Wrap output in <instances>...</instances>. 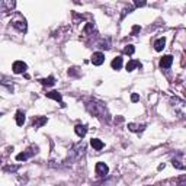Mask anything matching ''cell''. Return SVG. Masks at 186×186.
<instances>
[{"mask_svg": "<svg viewBox=\"0 0 186 186\" xmlns=\"http://www.w3.org/2000/svg\"><path fill=\"white\" fill-rule=\"evenodd\" d=\"M86 108H87V110L90 112V114L96 115V116L99 118H105L103 115H108L106 114V109H105V105H102V103H96V102H89L87 105H86Z\"/></svg>", "mask_w": 186, "mask_h": 186, "instance_id": "6da1fadb", "label": "cell"}, {"mask_svg": "<svg viewBox=\"0 0 186 186\" xmlns=\"http://www.w3.org/2000/svg\"><path fill=\"white\" fill-rule=\"evenodd\" d=\"M86 151V145L83 143H79L76 144L74 147L70 150V154H69V160L70 161H74V160H79L80 157L83 156V153Z\"/></svg>", "mask_w": 186, "mask_h": 186, "instance_id": "7a4b0ae2", "label": "cell"}, {"mask_svg": "<svg viewBox=\"0 0 186 186\" xmlns=\"http://www.w3.org/2000/svg\"><path fill=\"white\" fill-rule=\"evenodd\" d=\"M10 23L13 25V28H16V29L19 31V32H26V29H28L26 20H25V18H23V16H20L19 13H18V15H15V18L12 19Z\"/></svg>", "mask_w": 186, "mask_h": 186, "instance_id": "3957f363", "label": "cell"}, {"mask_svg": "<svg viewBox=\"0 0 186 186\" xmlns=\"http://www.w3.org/2000/svg\"><path fill=\"white\" fill-rule=\"evenodd\" d=\"M37 153H38V147H37V145H32L29 150H26V151L18 154V156H16V160H18V161H25V160H28L29 157H32L34 154H37Z\"/></svg>", "mask_w": 186, "mask_h": 186, "instance_id": "277c9868", "label": "cell"}, {"mask_svg": "<svg viewBox=\"0 0 186 186\" xmlns=\"http://www.w3.org/2000/svg\"><path fill=\"white\" fill-rule=\"evenodd\" d=\"M16 6V2L12 0H0V12H10Z\"/></svg>", "mask_w": 186, "mask_h": 186, "instance_id": "5b68a950", "label": "cell"}, {"mask_svg": "<svg viewBox=\"0 0 186 186\" xmlns=\"http://www.w3.org/2000/svg\"><path fill=\"white\" fill-rule=\"evenodd\" d=\"M28 69L26 63H23V61H15L13 63V73L15 74H22V73H25Z\"/></svg>", "mask_w": 186, "mask_h": 186, "instance_id": "8992f818", "label": "cell"}, {"mask_svg": "<svg viewBox=\"0 0 186 186\" xmlns=\"http://www.w3.org/2000/svg\"><path fill=\"white\" fill-rule=\"evenodd\" d=\"M108 172H109V167L103 163V161L96 163V175H98V176H106Z\"/></svg>", "mask_w": 186, "mask_h": 186, "instance_id": "52a82bcc", "label": "cell"}, {"mask_svg": "<svg viewBox=\"0 0 186 186\" xmlns=\"http://www.w3.org/2000/svg\"><path fill=\"white\" fill-rule=\"evenodd\" d=\"M103 61H105V54L93 53V55H92V63H93V65H102Z\"/></svg>", "mask_w": 186, "mask_h": 186, "instance_id": "ba28073f", "label": "cell"}, {"mask_svg": "<svg viewBox=\"0 0 186 186\" xmlns=\"http://www.w3.org/2000/svg\"><path fill=\"white\" fill-rule=\"evenodd\" d=\"M47 98H49V99H54V100H57L58 103H60L61 106L64 108L65 106V103L63 102V96H61V93H58V92H55V90H53V92H48L47 93Z\"/></svg>", "mask_w": 186, "mask_h": 186, "instance_id": "9c48e42d", "label": "cell"}, {"mask_svg": "<svg viewBox=\"0 0 186 186\" xmlns=\"http://www.w3.org/2000/svg\"><path fill=\"white\" fill-rule=\"evenodd\" d=\"M47 121H48V119H47L45 116H35L34 118V122H32V127H34L35 129L41 128L42 125H45V124H47Z\"/></svg>", "mask_w": 186, "mask_h": 186, "instance_id": "30bf717a", "label": "cell"}, {"mask_svg": "<svg viewBox=\"0 0 186 186\" xmlns=\"http://www.w3.org/2000/svg\"><path fill=\"white\" fill-rule=\"evenodd\" d=\"M172 63H173V57L172 55H166V57H163L160 60V67L161 69H169L172 65Z\"/></svg>", "mask_w": 186, "mask_h": 186, "instance_id": "8fae6325", "label": "cell"}, {"mask_svg": "<svg viewBox=\"0 0 186 186\" xmlns=\"http://www.w3.org/2000/svg\"><path fill=\"white\" fill-rule=\"evenodd\" d=\"M74 132H76L80 138H83L84 135L87 134V127H86V125H82V124H79V125L74 127Z\"/></svg>", "mask_w": 186, "mask_h": 186, "instance_id": "7c38bea8", "label": "cell"}, {"mask_svg": "<svg viewBox=\"0 0 186 186\" xmlns=\"http://www.w3.org/2000/svg\"><path fill=\"white\" fill-rule=\"evenodd\" d=\"M90 145H92L93 148H95L96 151H100V150H102V148L105 147V144H103V143H102L100 140H99V138H93V140L90 141Z\"/></svg>", "mask_w": 186, "mask_h": 186, "instance_id": "4fadbf2b", "label": "cell"}, {"mask_svg": "<svg viewBox=\"0 0 186 186\" xmlns=\"http://www.w3.org/2000/svg\"><path fill=\"white\" fill-rule=\"evenodd\" d=\"M135 67H140V69H141V63H140V61H137V60H129L128 64H127V71L131 73L134 69H135Z\"/></svg>", "mask_w": 186, "mask_h": 186, "instance_id": "5bb4252c", "label": "cell"}, {"mask_svg": "<svg viewBox=\"0 0 186 186\" xmlns=\"http://www.w3.org/2000/svg\"><path fill=\"white\" fill-rule=\"evenodd\" d=\"M25 112H22V110H18L16 112V124H18V127H22L23 124H25Z\"/></svg>", "mask_w": 186, "mask_h": 186, "instance_id": "9a60e30c", "label": "cell"}, {"mask_svg": "<svg viewBox=\"0 0 186 186\" xmlns=\"http://www.w3.org/2000/svg\"><path fill=\"white\" fill-rule=\"evenodd\" d=\"M164 45H166V39H164V38H159L156 42H154V49L160 53V51H163Z\"/></svg>", "mask_w": 186, "mask_h": 186, "instance_id": "2e32d148", "label": "cell"}, {"mask_svg": "<svg viewBox=\"0 0 186 186\" xmlns=\"http://www.w3.org/2000/svg\"><path fill=\"white\" fill-rule=\"evenodd\" d=\"M110 65H112V69H114V70H121V67H122V57H115L114 60H112V63H110Z\"/></svg>", "mask_w": 186, "mask_h": 186, "instance_id": "e0dca14e", "label": "cell"}, {"mask_svg": "<svg viewBox=\"0 0 186 186\" xmlns=\"http://www.w3.org/2000/svg\"><path fill=\"white\" fill-rule=\"evenodd\" d=\"M39 82H41V84H44V86H53V84L55 83V79H54V76H49V77H47V79L39 80Z\"/></svg>", "mask_w": 186, "mask_h": 186, "instance_id": "ac0fdd59", "label": "cell"}, {"mask_svg": "<svg viewBox=\"0 0 186 186\" xmlns=\"http://www.w3.org/2000/svg\"><path fill=\"white\" fill-rule=\"evenodd\" d=\"M145 128V125H135V124H128V129L132 131V132H138V131H143Z\"/></svg>", "mask_w": 186, "mask_h": 186, "instance_id": "d6986e66", "label": "cell"}, {"mask_svg": "<svg viewBox=\"0 0 186 186\" xmlns=\"http://www.w3.org/2000/svg\"><path fill=\"white\" fill-rule=\"evenodd\" d=\"M172 163H173V166H175L176 169H180V170H183V169H185V164H182V161H180V160H178V159H173V160H172Z\"/></svg>", "mask_w": 186, "mask_h": 186, "instance_id": "ffe728a7", "label": "cell"}, {"mask_svg": "<svg viewBox=\"0 0 186 186\" xmlns=\"http://www.w3.org/2000/svg\"><path fill=\"white\" fill-rule=\"evenodd\" d=\"M124 53H125L127 55H132V54L135 53V48H134V45H127L125 48H124Z\"/></svg>", "mask_w": 186, "mask_h": 186, "instance_id": "44dd1931", "label": "cell"}, {"mask_svg": "<svg viewBox=\"0 0 186 186\" xmlns=\"http://www.w3.org/2000/svg\"><path fill=\"white\" fill-rule=\"evenodd\" d=\"M92 28H93V23H87V25H86V28H84V35H87L89 32L92 31Z\"/></svg>", "mask_w": 186, "mask_h": 186, "instance_id": "7402d4cb", "label": "cell"}, {"mask_svg": "<svg viewBox=\"0 0 186 186\" xmlns=\"http://www.w3.org/2000/svg\"><path fill=\"white\" fill-rule=\"evenodd\" d=\"M138 99H140V96H138L137 93H132V95H131V100H132V102H138Z\"/></svg>", "mask_w": 186, "mask_h": 186, "instance_id": "603a6c76", "label": "cell"}, {"mask_svg": "<svg viewBox=\"0 0 186 186\" xmlns=\"http://www.w3.org/2000/svg\"><path fill=\"white\" fill-rule=\"evenodd\" d=\"M138 31H141V26H134L132 28V35H135Z\"/></svg>", "mask_w": 186, "mask_h": 186, "instance_id": "cb8c5ba5", "label": "cell"}, {"mask_svg": "<svg viewBox=\"0 0 186 186\" xmlns=\"http://www.w3.org/2000/svg\"><path fill=\"white\" fill-rule=\"evenodd\" d=\"M135 6H137V8H141V6H145V2H135Z\"/></svg>", "mask_w": 186, "mask_h": 186, "instance_id": "d4e9b609", "label": "cell"}, {"mask_svg": "<svg viewBox=\"0 0 186 186\" xmlns=\"http://www.w3.org/2000/svg\"><path fill=\"white\" fill-rule=\"evenodd\" d=\"M6 170H10V172H15V170H18V166H10V167H8Z\"/></svg>", "mask_w": 186, "mask_h": 186, "instance_id": "484cf974", "label": "cell"}, {"mask_svg": "<svg viewBox=\"0 0 186 186\" xmlns=\"http://www.w3.org/2000/svg\"><path fill=\"white\" fill-rule=\"evenodd\" d=\"M183 180H185V178L180 179V183H179V186H185V183H183Z\"/></svg>", "mask_w": 186, "mask_h": 186, "instance_id": "4316f807", "label": "cell"}, {"mask_svg": "<svg viewBox=\"0 0 186 186\" xmlns=\"http://www.w3.org/2000/svg\"><path fill=\"white\" fill-rule=\"evenodd\" d=\"M0 116H3V114H2V112H0Z\"/></svg>", "mask_w": 186, "mask_h": 186, "instance_id": "83f0119b", "label": "cell"}]
</instances>
